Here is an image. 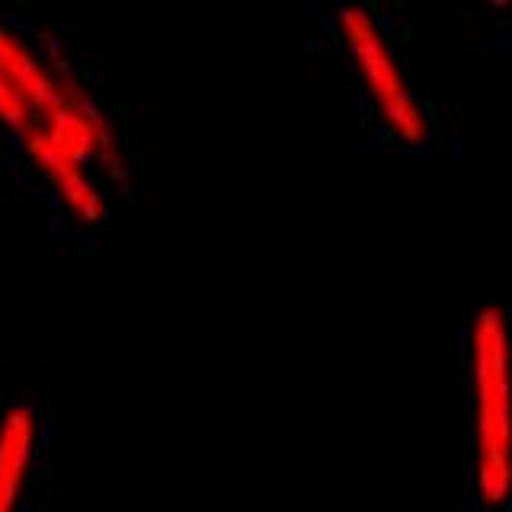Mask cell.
Masks as SVG:
<instances>
[{
  "label": "cell",
  "instance_id": "2",
  "mask_svg": "<svg viewBox=\"0 0 512 512\" xmlns=\"http://www.w3.org/2000/svg\"><path fill=\"white\" fill-rule=\"evenodd\" d=\"M336 39L349 52V61L384 135L404 148H423L432 138L429 116L420 96L410 87L397 48L388 29L378 23V16L362 4L343 7L336 13Z\"/></svg>",
  "mask_w": 512,
  "mask_h": 512
},
{
  "label": "cell",
  "instance_id": "4",
  "mask_svg": "<svg viewBox=\"0 0 512 512\" xmlns=\"http://www.w3.org/2000/svg\"><path fill=\"white\" fill-rule=\"evenodd\" d=\"M484 4H487L490 10H506V7L512 4V0H484Z\"/></svg>",
  "mask_w": 512,
  "mask_h": 512
},
{
  "label": "cell",
  "instance_id": "1",
  "mask_svg": "<svg viewBox=\"0 0 512 512\" xmlns=\"http://www.w3.org/2000/svg\"><path fill=\"white\" fill-rule=\"evenodd\" d=\"M471 397V471L477 500L500 509L512 496V333L500 304H480L464 336Z\"/></svg>",
  "mask_w": 512,
  "mask_h": 512
},
{
  "label": "cell",
  "instance_id": "3",
  "mask_svg": "<svg viewBox=\"0 0 512 512\" xmlns=\"http://www.w3.org/2000/svg\"><path fill=\"white\" fill-rule=\"evenodd\" d=\"M42 420L36 407L10 404L0 413V512H20L23 490L36 471Z\"/></svg>",
  "mask_w": 512,
  "mask_h": 512
}]
</instances>
